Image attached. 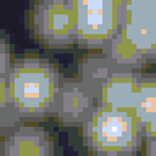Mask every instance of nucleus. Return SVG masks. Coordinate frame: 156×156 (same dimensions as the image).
I'll use <instances>...</instances> for the list:
<instances>
[{
	"label": "nucleus",
	"mask_w": 156,
	"mask_h": 156,
	"mask_svg": "<svg viewBox=\"0 0 156 156\" xmlns=\"http://www.w3.org/2000/svg\"><path fill=\"white\" fill-rule=\"evenodd\" d=\"M63 76L52 60L24 55L12 62L5 75L7 109L0 130L8 132L23 124H36L54 114Z\"/></svg>",
	"instance_id": "1"
},
{
	"label": "nucleus",
	"mask_w": 156,
	"mask_h": 156,
	"mask_svg": "<svg viewBox=\"0 0 156 156\" xmlns=\"http://www.w3.org/2000/svg\"><path fill=\"white\" fill-rule=\"evenodd\" d=\"M83 143L91 154L132 156L141 148L143 133L129 111L96 106L81 125Z\"/></svg>",
	"instance_id": "2"
},
{
	"label": "nucleus",
	"mask_w": 156,
	"mask_h": 156,
	"mask_svg": "<svg viewBox=\"0 0 156 156\" xmlns=\"http://www.w3.org/2000/svg\"><path fill=\"white\" fill-rule=\"evenodd\" d=\"M73 42L91 52H101L119 31V13L114 0H73Z\"/></svg>",
	"instance_id": "3"
},
{
	"label": "nucleus",
	"mask_w": 156,
	"mask_h": 156,
	"mask_svg": "<svg viewBox=\"0 0 156 156\" xmlns=\"http://www.w3.org/2000/svg\"><path fill=\"white\" fill-rule=\"evenodd\" d=\"M29 28L37 42L49 49H68L75 37L73 0H44L29 10Z\"/></svg>",
	"instance_id": "4"
},
{
	"label": "nucleus",
	"mask_w": 156,
	"mask_h": 156,
	"mask_svg": "<svg viewBox=\"0 0 156 156\" xmlns=\"http://www.w3.org/2000/svg\"><path fill=\"white\" fill-rule=\"evenodd\" d=\"M96 106V96L78 78H63L52 115L63 127H81Z\"/></svg>",
	"instance_id": "5"
},
{
	"label": "nucleus",
	"mask_w": 156,
	"mask_h": 156,
	"mask_svg": "<svg viewBox=\"0 0 156 156\" xmlns=\"http://www.w3.org/2000/svg\"><path fill=\"white\" fill-rule=\"evenodd\" d=\"M0 156H55V143L44 127L23 124L3 133Z\"/></svg>",
	"instance_id": "6"
},
{
	"label": "nucleus",
	"mask_w": 156,
	"mask_h": 156,
	"mask_svg": "<svg viewBox=\"0 0 156 156\" xmlns=\"http://www.w3.org/2000/svg\"><path fill=\"white\" fill-rule=\"evenodd\" d=\"M143 72L115 68L96 94L98 106L115 111H130Z\"/></svg>",
	"instance_id": "7"
},
{
	"label": "nucleus",
	"mask_w": 156,
	"mask_h": 156,
	"mask_svg": "<svg viewBox=\"0 0 156 156\" xmlns=\"http://www.w3.org/2000/svg\"><path fill=\"white\" fill-rule=\"evenodd\" d=\"M130 114L133 115L136 124L140 125L143 140L156 138L154 115H156V80L153 73H143L136 88L133 102L130 107Z\"/></svg>",
	"instance_id": "8"
},
{
	"label": "nucleus",
	"mask_w": 156,
	"mask_h": 156,
	"mask_svg": "<svg viewBox=\"0 0 156 156\" xmlns=\"http://www.w3.org/2000/svg\"><path fill=\"white\" fill-rule=\"evenodd\" d=\"M115 68L102 52H90L78 63V80L96 96L102 83Z\"/></svg>",
	"instance_id": "9"
},
{
	"label": "nucleus",
	"mask_w": 156,
	"mask_h": 156,
	"mask_svg": "<svg viewBox=\"0 0 156 156\" xmlns=\"http://www.w3.org/2000/svg\"><path fill=\"white\" fill-rule=\"evenodd\" d=\"M119 33L125 37L146 62H153L156 57V23H122Z\"/></svg>",
	"instance_id": "10"
},
{
	"label": "nucleus",
	"mask_w": 156,
	"mask_h": 156,
	"mask_svg": "<svg viewBox=\"0 0 156 156\" xmlns=\"http://www.w3.org/2000/svg\"><path fill=\"white\" fill-rule=\"evenodd\" d=\"M106 55L114 67L117 68H125V70H136L141 72L145 65H148L146 58L138 54L129 42L125 41V37L117 31L114 36L111 37V41L106 44V47L101 51Z\"/></svg>",
	"instance_id": "11"
},
{
	"label": "nucleus",
	"mask_w": 156,
	"mask_h": 156,
	"mask_svg": "<svg viewBox=\"0 0 156 156\" xmlns=\"http://www.w3.org/2000/svg\"><path fill=\"white\" fill-rule=\"evenodd\" d=\"M119 26L122 23H156L153 0H117Z\"/></svg>",
	"instance_id": "12"
},
{
	"label": "nucleus",
	"mask_w": 156,
	"mask_h": 156,
	"mask_svg": "<svg viewBox=\"0 0 156 156\" xmlns=\"http://www.w3.org/2000/svg\"><path fill=\"white\" fill-rule=\"evenodd\" d=\"M12 49L8 41L0 34V78L7 75V72L12 67Z\"/></svg>",
	"instance_id": "13"
},
{
	"label": "nucleus",
	"mask_w": 156,
	"mask_h": 156,
	"mask_svg": "<svg viewBox=\"0 0 156 156\" xmlns=\"http://www.w3.org/2000/svg\"><path fill=\"white\" fill-rule=\"evenodd\" d=\"M7 109V91H5V76L0 78V120Z\"/></svg>",
	"instance_id": "14"
},
{
	"label": "nucleus",
	"mask_w": 156,
	"mask_h": 156,
	"mask_svg": "<svg viewBox=\"0 0 156 156\" xmlns=\"http://www.w3.org/2000/svg\"><path fill=\"white\" fill-rule=\"evenodd\" d=\"M154 143H156V138H146V140H143V145H145L143 154L145 156H156V153H154Z\"/></svg>",
	"instance_id": "15"
},
{
	"label": "nucleus",
	"mask_w": 156,
	"mask_h": 156,
	"mask_svg": "<svg viewBox=\"0 0 156 156\" xmlns=\"http://www.w3.org/2000/svg\"><path fill=\"white\" fill-rule=\"evenodd\" d=\"M88 156H101V154H88Z\"/></svg>",
	"instance_id": "16"
}]
</instances>
